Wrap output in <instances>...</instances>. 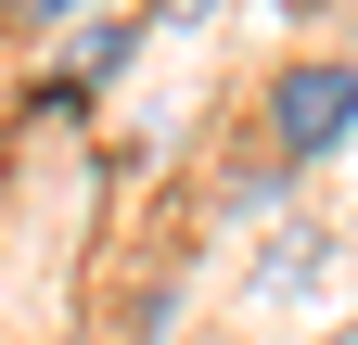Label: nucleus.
<instances>
[{"label": "nucleus", "instance_id": "3", "mask_svg": "<svg viewBox=\"0 0 358 345\" xmlns=\"http://www.w3.org/2000/svg\"><path fill=\"white\" fill-rule=\"evenodd\" d=\"M13 13H64V0H13Z\"/></svg>", "mask_w": 358, "mask_h": 345}, {"label": "nucleus", "instance_id": "2", "mask_svg": "<svg viewBox=\"0 0 358 345\" xmlns=\"http://www.w3.org/2000/svg\"><path fill=\"white\" fill-rule=\"evenodd\" d=\"M205 13H217V0H166V26H205Z\"/></svg>", "mask_w": 358, "mask_h": 345}, {"label": "nucleus", "instance_id": "1", "mask_svg": "<svg viewBox=\"0 0 358 345\" xmlns=\"http://www.w3.org/2000/svg\"><path fill=\"white\" fill-rule=\"evenodd\" d=\"M345 128H358V64H282L268 77V141H282V166L333 154Z\"/></svg>", "mask_w": 358, "mask_h": 345}, {"label": "nucleus", "instance_id": "4", "mask_svg": "<svg viewBox=\"0 0 358 345\" xmlns=\"http://www.w3.org/2000/svg\"><path fill=\"white\" fill-rule=\"evenodd\" d=\"M345 345H358V332H345Z\"/></svg>", "mask_w": 358, "mask_h": 345}]
</instances>
